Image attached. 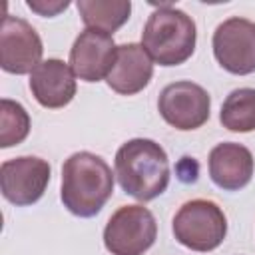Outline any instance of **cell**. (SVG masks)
Segmentation results:
<instances>
[{"label": "cell", "instance_id": "obj_17", "mask_svg": "<svg viewBox=\"0 0 255 255\" xmlns=\"http://www.w3.org/2000/svg\"><path fill=\"white\" fill-rule=\"evenodd\" d=\"M26 6L40 16L52 18V16H58L60 12H64L70 6V2L68 0H28Z\"/></svg>", "mask_w": 255, "mask_h": 255}, {"label": "cell", "instance_id": "obj_4", "mask_svg": "<svg viewBox=\"0 0 255 255\" xmlns=\"http://www.w3.org/2000/svg\"><path fill=\"white\" fill-rule=\"evenodd\" d=\"M171 231L175 241L183 247L207 253L223 243L227 235V217L215 201L191 199L175 211Z\"/></svg>", "mask_w": 255, "mask_h": 255}, {"label": "cell", "instance_id": "obj_2", "mask_svg": "<svg viewBox=\"0 0 255 255\" xmlns=\"http://www.w3.org/2000/svg\"><path fill=\"white\" fill-rule=\"evenodd\" d=\"M114 173L128 195L137 201H151L169 185V159L157 141L133 137L116 151Z\"/></svg>", "mask_w": 255, "mask_h": 255}, {"label": "cell", "instance_id": "obj_6", "mask_svg": "<svg viewBox=\"0 0 255 255\" xmlns=\"http://www.w3.org/2000/svg\"><path fill=\"white\" fill-rule=\"evenodd\" d=\"M157 112L171 128L179 131H191L209 120L211 98L207 90L195 82H171L159 92Z\"/></svg>", "mask_w": 255, "mask_h": 255}, {"label": "cell", "instance_id": "obj_9", "mask_svg": "<svg viewBox=\"0 0 255 255\" xmlns=\"http://www.w3.org/2000/svg\"><path fill=\"white\" fill-rule=\"evenodd\" d=\"M44 44L30 22L6 14L0 28V68L8 74L24 76L42 62Z\"/></svg>", "mask_w": 255, "mask_h": 255}, {"label": "cell", "instance_id": "obj_8", "mask_svg": "<svg viewBox=\"0 0 255 255\" xmlns=\"http://www.w3.org/2000/svg\"><path fill=\"white\" fill-rule=\"evenodd\" d=\"M52 167L38 155H20L2 161L0 187L6 201L16 207L34 205L50 183Z\"/></svg>", "mask_w": 255, "mask_h": 255}, {"label": "cell", "instance_id": "obj_16", "mask_svg": "<svg viewBox=\"0 0 255 255\" xmlns=\"http://www.w3.org/2000/svg\"><path fill=\"white\" fill-rule=\"evenodd\" d=\"M30 133V116L26 108L14 100L2 98L0 102V147L22 143Z\"/></svg>", "mask_w": 255, "mask_h": 255}, {"label": "cell", "instance_id": "obj_1", "mask_svg": "<svg viewBox=\"0 0 255 255\" xmlns=\"http://www.w3.org/2000/svg\"><path fill=\"white\" fill-rule=\"evenodd\" d=\"M112 167L92 151H76L62 165L60 199L76 217H94L114 193Z\"/></svg>", "mask_w": 255, "mask_h": 255}, {"label": "cell", "instance_id": "obj_13", "mask_svg": "<svg viewBox=\"0 0 255 255\" xmlns=\"http://www.w3.org/2000/svg\"><path fill=\"white\" fill-rule=\"evenodd\" d=\"M153 78V60L141 44L118 46L114 66L106 78L108 86L120 96H133L147 88Z\"/></svg>", "mask_w": 255, "mask_h": 255}, {"label": "cell", "instance_id": "obj_3", "mask_svg": "<svg viewBox=\"0 0 255 255\" xmlns=\"http://www.w3.org/2000/svg\"><path fill=\"white\" fill-rule=\"evenodd\" d=\"M195 42L197 30L193 18L169 2L155 6L141 32L143 50L155 64L165 68L187 62L195 52Z\"/></svg>", "mask_w": 255, "mask_h": 255}, {"label": "cell", "instance_id": "obj_5", "mask_svg": "<svg viewBox=\"0 0 255 255\" xmlns=\"http://www.w3.org/2000/svg\"><path fill=\"white\" fill-rule=\"evenodd\" d=\"M155 237V217L143 205H122L104 227V245L112 255H143Z\"/></svg>", "mask_w": 255, "mask_h": 255}, {"label": "cell", "instance_id": "obj_10", "mask_svg": "<svg viewBox=\"0 0 255 255\" xmlns=\"http://www.w3.org/2000/svg\"><path fill=\"white\" fill-rule=\"evenodd\" d=\"M116 52L118 46L112 34L86 28L78 34L70 48V68L82 82H100L108 78L116 60Z\"/></svg>", "mask_w": 255, "mask_h": 255}, {"label": "cell", "instance_id": "obj_7", "mask_svg": "<svg viewBox=\"0 0 255 255\" xmlns=\"http://www.w3.org/2000/svg\"><path fill=\"white\" fill-rule=\"evenodd\" d=\"M213 56L217 64L235 76L255 72V22L247 18H227L213 32Z\"/></svg>", "mask_w": 255, "mask_h": 255}, {"label": "cell", "instance_id": "obj_14", "mask_svg": "<svg viewBox=\"0 0 255 255\" xmlns=\"http://www.w3.org/2000/svg\"><path fill=\"white\" fill-rule=\"evenodd\" d=\"M76 8L86 28L106 34H114L116 30H120L131 14L129 0H78Z\"/></svg>", "mask_w": 255, "mask_h": 255}, {"label": "cell", "instance_id": "obj_12", "mask_svg": "<svg viewBox=\"0 0 255 255\" xmlns=\"http://www.w3.org/2000/svg\"><path fill=\"white\" fill-rule=\"evenodd\" d=\"M207 169L211 181L221 187L223 191H239L245 185H249L255 169L253 153L243 145L235 141H223L217 143L209 151Z\"/></svg>", "mask_w": 255, "mask_h": 255}, {"label": "cell", "instance_id": "obj_11", "mask_svg": "<svg viewBox=\"0 0 255 255\" xmlns=\"http://www.w3.org/2000/svg\"><path fill=\"white\" fill-rule=\"evenodd\" d=\"M76 74L60 58L42 60L30 74V92L34 100L48 110L68 106L76 96Z\"/></svg>", "mask_w": 255, "mask_h": 255}, {"label": "cell", "instance_id": "obj_15", "mask_svg": "<svg viewBox=\"0 0 255 255\" xmlns=\"http://www.w3.org/2000/svg\"><path fill=\"white\" fill-rule=\"evenodd\" d=\"M219 122L225 129L247 133L255 129V88L233 90L221 106Z\"/></svg>", "mask_w": 255, "mask_h": 255}]
</instances>
